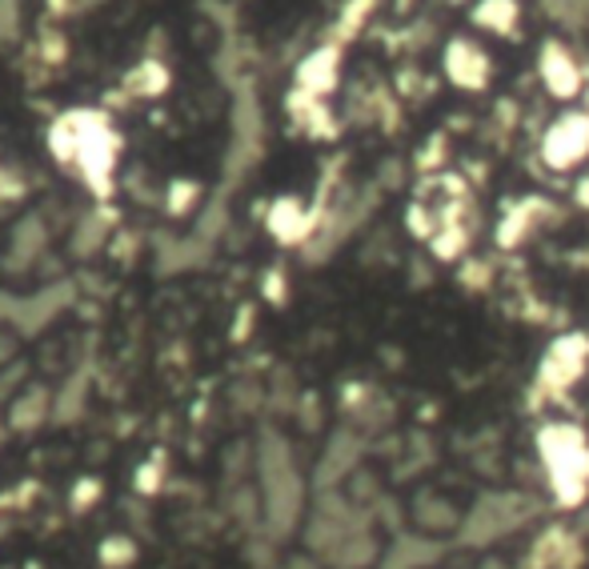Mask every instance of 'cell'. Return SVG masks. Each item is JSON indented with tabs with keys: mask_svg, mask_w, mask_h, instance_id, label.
<instances>
[{
	"mask_svg": "<svg viewBox=\"0 0 589 569\" xmlns=\"http://www.w3.org/2000/svg\"><path fill=\"white\" fill-rule=\"evenodd\" d=\"M541 458L550 465V482L562 501H577L589 489V446L569 425H550L541 434Z\"/></svg>",
	"mask_w": 589,
	"mask_h": 569,
	"instance_id": "1",
	"label": "cell"
},
{
	"mask_svg": "<svg viewBox=\"0 0 589 569\" xmlns=\"http://www.w3.org/2000/svg\"><path fill=\"white\" fill-rule=\"evenodd\" d=\"M541 157L550 169H574L589 157V112H565L541 136Z\"/></svg>",
	"mask_w": 589,
	"mask_h": 569,
	"instance_id": "2",
	"label": "cell"
},
{
	"mask_svg": "<svg viewBox=\"0 0 589 569\" xmlns=\"http://www.w3.org/2000/svg\"><path fill=\"white\" fill-rule=\"evenodd\" d=\"M538 73H541V81H545V88H550L557 100H569V97H577V93L586 88V69L574 61V52L565 49L562 40H545V45H541Z\"/></svg>",
	"mask_w": 589,
	"mask_h": 569,
	"instance_id": "3",
	"label": "cell"
},
{
	"mask_svg": "<svg viewBox=\"0 0 589 569\" xmlns=\"http://www.w3.org/2000/svg\"><path fill=\"white\" fill-rule=\"evenodd\" d=\"M445 73H449V81H454L457 88H469V93H473V88H485L493 64L473 40L457 37L445 45Z\"/></svg>",
	"mask_w": 589,
	"mask_h": 569,
	"instance_id": "4",
	"label": "cell"
},
{
	"mask_svg": "<svg viewBox=\"0 0 589 569\" xmlns=\"http://www.w3.org/2000/svg\"><path fill=\"white\" fill-rule=\"evenodd\" d=\"M586 361H589L586 337H562V341L545 353V382L562 389V385H569L577 373L586 370Z\"/></svg>",
	"mask_w": 589,
	"mask_h": 569,
	"instance_id": "5",
	"label": "cell"
},
{
	"mask_svg": "<svg viewBox=\"0 0 589 569\" xmlns=\"http://www.w3.org/2000/svg\"><path fill=\"white\" fill-rule=\"evenodd\" d=\"M337 64H341V52L333 49H317L309 52L305 61H301V69H297V88L305 93V97H325L333 85H337Z\"/></svg>",
	"mask_w": 589,
	"mask_h": 569,
	"instance_id": "6",
	"label": "cell"
},
{
	"mask_svg": "<svg viewBox=\"0 0 589 569\" xmlns=\"http://www.w3.org/2000/svg\"><path fill=\"white\" fill-rule=\"evenodd\" d=\"M517 21H521V4L517 0H478L473 4V25L490 28L497 37H514Z\"/></svg>",
	"mask_w": 589,
	"mask_h": 569,
	"instance_id": "7",
	"label": "cell"
},
{
	"mask_svg": "<svg viewBox=\"0 0 589 569\" xmlns=\"http://www.w3.org/2000/svg\"><path fill=\"white\" fill-rule=\"evenodd\" d=\"M309 213L301 209V205H297V201H277V205H273V217H269V229L277 237H281V241H301V237L309 233Z\"/></svg>",
	"mask_w": 589,
	"mask_h": 569,
	"instance_id": "8",
	"label": "cell"
},
{
	"mask_svg": "<svg viewBox=\"0 0 589 569\" xmlns=\"http://www.w3.org/2000/svg\"><path fill=\"white\" fill-rule=\"evenodd\" d=\"M377 9V0H349L341 13V37H353L357 28H365V21L373 16Z\"/></svg>",
	"mask_w": 589,
	"mask_h": 569,
	"instance_id": "9",
	"label": "cell"
}]
</instances>
